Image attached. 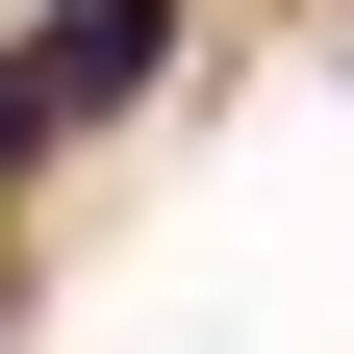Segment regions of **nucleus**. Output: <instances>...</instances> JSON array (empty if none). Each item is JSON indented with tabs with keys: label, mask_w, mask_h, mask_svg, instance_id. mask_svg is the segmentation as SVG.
Here are the masks:
<instances>
[{
	"label": "nucleus",
	"mask_w": 354,
	"mask_h": 354,
	"mask_svg": "<svg viewBox=\"0 0 354 354\" xmlns=\"http://www.w3.org/2000/svg\"><path fill=\"white\" fill-rule=\"evenodd\" d=\"M152 51H177V0H51V26H26V102H51V127H102Z\"/></svg>",
	"instance_id": "nucleus-1"
},
{
	"label": "nucleus",
	"mask_w": 354,
	"mask_h": 354,
	"mask_svg": "<svg viewBox=\"0 0 354 354\" xmlns=\"http://www.w3.org/2000/svg\"><path fill=\"white\" fill-rule=\"evenodd\" d=\"M26 152H51V102H26V51H0V177H26Z\"/></svg>",
	"instance_id": "nucleus-2"
}]
</instances>
